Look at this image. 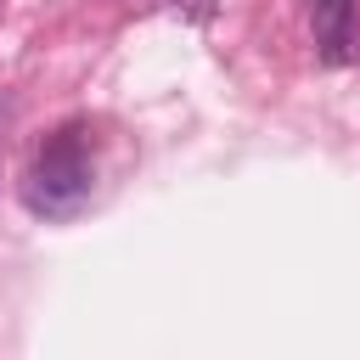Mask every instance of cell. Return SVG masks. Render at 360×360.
<instances>
[{
  "label": "cell",
  "mask_w": 360,
  "mask_h": 360,
  "mask_svg": "<svg viewBox=\"0 0 360 360\" xmlns=\"http://www.w3.org/2000/svg\"><path fill=\"white\" fill-rule=\"evenodd\" d=\"M90 186H96L90 146H84V135H79V129H62V135H51V141L39 146V158H34V169H28V186H22V197H28V208H34V214L62 219V214H73V208H84V202H90Z\"/></svg>",
  "instance_id": "1"
},
{
  "label": "cell",
  "mask_w": 360,
  "mask_h": 360,
  "mask_svg": "<svg viewBox=\"0 0 360 360\" xmlns=\"http://www.w3.org/2000/svg\"><path fill=\"white\" fill-rule=\"evenodd\" d=\"M309 34H315V56L343 68L360 51V22H354V0H315L309 6Z\"/></svg>",
  "instance_id": "2"
}]
</instances>
